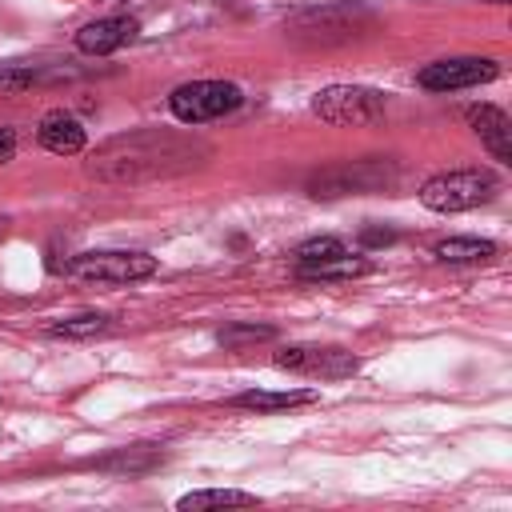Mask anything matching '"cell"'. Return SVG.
I'll use <instances>...</instances> for the list:
<instances>
[{"mask_svg":"<svg viewBox=\"0 0 512 512\" xmlns=\"http://www.w3.org/2000/svg\"><path fill=\"white\" fill-rule=\"evenodd\" d=\"M492 196H496V176L488 168H452V172L424 180V188H420V204L432 212H444V216L480 208Z\"/></svg>","mask_w":512,"mask_h":512,"instance_id":"6da1fadb","label":"cell"},{"mask_svg":"<svg viewBox=\"0 0 512 512\" xmlns=\"http://www.w3.org/2000/svg\"><path fill=\"white\" fill-rule=\"evenodd\" d=\"M312 112L336 128H372L384 120V96L360 84H332L316 92Z\"/></svg>","mask_w":512,"mask_h":512,"instance_id":"7a4b0ae2","label":"cell"},{"mask_svg":"<svg viewBox=\"0 0 512 512\" xmlns=\"http://www.w3.org/2000/svg\"><path fill=\"white\" fill-rule=\"evenodd\" d=\"M240 88L228 84V80H192V84H180L168 104L176 112V120L184 124H204V120H216L232 108H240Z\"/></svg>","mask_w":512,"mask_h":512,"instance_id":"3957f363","label":"cell"},{"mask_svg":"<svg viewBox=\"0 0 512 512\" xmlns=\"http://www.w3.org/2000/svg\"><path fill=\"white\" fill-rule=\"evenodd\" d=\"M68 272L96 284H132L156 272V256L148 252H80L68 260Z\"/></svg>","mask_w":512,"mask_h":512,"instance_id":"277c9868","label":"cell"},{"mask_svg":"<svg viewBox=\"0 0 512 512\" xmlns=\"http://www.w3.org/2000/svg\"><path fill=\"white\" fill-rule=\"evenodd\" d=\"M496 60H480V56H460V60H436L420 68V88L428 92H452V88H476L496 80Z\"/></svg>","mask_w":512,"mask_h":512,"instance_id":"5b68a950","label":"cell"},{"mask_svg":"<svg viewBox=\"0 0 512 512\" xmlns=\"http://www.w3.org/2000/svg\"><path fill=\"white\" fill-rule=\"evenodd\" d=\"M276 364L288 372H304V376H320V380H340L356 372V356L344 348H316V344H296L276 352Z\"/></svg>","mask_w":512,"mask_h":512,"instance_id":"8992f818","label":"cell"},{"mask_svg":"<svg viewBox=\"0 0 512 512\" xmlns=\"http://www.w3.org/2000/svg\"><path fill=\"white\" fill-rule=\"evenodd\" d=\"M380 184H388V168L376 164V160H360V164H340V168H328V172L312 176L308 192L316 200L320 196L328 200V196H344V192H372Z\"/></svg>","mask_w":512,"mask_h":512,"instance_id":"52a82bcc","label":"cell"},{"mask_svg":"<svg viewBox=\"0 0 512 512\" xmlns=\"http://www.w3.org/2000/svg\"><path fill=\"white\" fill-rule=\"evenodd\" d=\"M468 124L472 132L480 136V144L500 160V164H512V124H508V112L496 108V104H476L468 108Z\"/></svg>","mask_w":512,"mask_h":512,"instance_id":"ba28073f","label":"cell"},{"mask_svg":"<svg viewBox=\"0 0 512 512\" xmlns=\"http://www.w3.org/2000/svg\"><path fill=\"white\" fill-rule=\"evenodd\" d=\"M136 28L140 24L128 20V16H104V20H92V24H84L76 32V48L88 52V56H108V52L124 48L136 36Z\"/></svg>","mask_w":512,"mask_h":512,"instance_id":"9c48e42d","label":"cell"},{"mask_svg":"<svg viewBox=\"0 0 512 512\" xmlns=\"http://www.w3.org/2000/svg\"><path fill=\"white\" fill-rule=\"evenodd\" d=\"M36 136H40V144H44L48 152H56V156H72V152L84 148V128H80V120L68 116V112H60V108L40 120Z\"/></svg>","mask_w":512,"mask_h":512,"instance_id":"30bf717a","label":"cell"},{"mask_svg":"<svg viewBox=\"0 0 512 512\" xmlns=\"http://www.w3.org/2000/svg\"><path fill=\"white\" fill-rule=\"evenodd\" d=\"M496 256L492 240H476V236H448L436 244V260L444 264H484Z\"/></svg>","mask_w":512,"mask_h":512,"instance_id":"8fae6325","label":"cell"},{"mask_svg":"<svg viewBox=\"0 0 512 512\" xmlns=\"http://www.w3.org/2000/svg\"><path fill=\"white\" fill-rule=\"evenodd\" d=\"M316 392L312 388H292V392H240L232 404L248 408V412H280V408H296V404H312Z\"/></svg>","mask_w":512,"mask_h":512,"instance_id":"7c38bea8","label":"cell"},{"mask_svg":"<svg viewBox=\"0 0 512 512\" xmlns=\"http://www.w3.org/2000/svg\"><path fill=\"white\" fill-rule=\"evenodd\" d=\"M224 504H256L252 492H236V488H204V492H188L176 500L180 512H200V508H224Z\"/></svg>","mask_w":512,"mask_h":512,"instance_id":"4fadbf2b","label":"cell"},{"mask_svg":"<svg viewBox=\"0 0 512 512\" xmlns=\"http://www.w3.org/2000/svg\"><path fill=\"white\" fill-rule=\"evenodd\" d=\"M348 248L336 240V236H312V240H304L300 248H296V260H300V268H308V264H324V260H336V256H344Z\"/></svg>","mask_w":512,"mask_h":512,"instance_id":"5bb4252c","label":"cell"},{"mask_svg":"<svg viewBox=\"0 0 512 512\" xmlns=\"http://www.w3.org/2000/svg\"><path fill=\"white\" fill-rule=\"evenodd\" d=\"M368 264L364 260H356V256H336V260H324V264H308V268H300V276H308V280H336V276H360Z\"/></svg>","mask_w":512,"mask_h":512,"instance_id":"9a60e30c","label":"cell"},{"mask_svg":"<svg viewBox=\"0 0 512 512\" xmlns=\"http://www.w3.org/2000/svg\"><path fill=\"white\" fill-rule=\"evenodd\" d=\"M100 332H108V316H100V312H84V316L52 324V336H72V340H88V336H100Z\"/></svg>","mask_w":512,"mask_h":512,"instance_id":"2e32d148","label":"cell"},{"mask_svg":"<svg viewBox=\"0 0 512 512\" xmlns=\"http://www.w3.org/2000/svg\"><path fill=\"white\" fill-rule=\"evenodd\" d=\"M268 336H272V328L232 324V328H224V332H220V344H228V348H240V344H252V340H268Z\"/></svg>","mask_w":512,"mask_h":512,"instance_id":"e0dca14e","label":"cell"},{"mask_svg":"<svg viewBox=\"0 0 512 512\" xmlns=\"http://www.w3.org/2000/svg\"><path fill=\"white\" fill-rule=\"evenodd\" d=\"M12 152H16V132L12 128H0V164L12 160Z\"/></svg>","mask_w":512,"mask_h":512,"instance_id":"ac0fdd59","label":"cell"},{"mask_svg":"<svg viewBox=\"0 0 512 512\" xmlns=\"http://www.w3.org/2000/svg\"><path fill=\"white\" fill-rule=\"evenodd\" d=\"M0 228H4V220H0Z\"/></svg>","mask_w":512,"mask_h":512,"instance_id":"d6986e66","label":"cell"}]
</instances>
